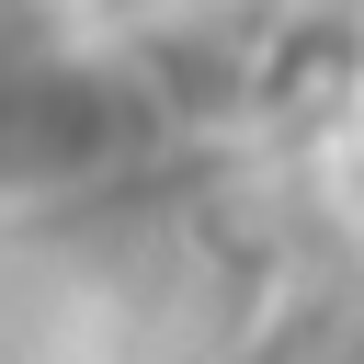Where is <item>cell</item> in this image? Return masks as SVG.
<instances>
[{
    "label": "cell",
    "instance_id": "1",
    "mask_svg": "<svg viewBox=\"0 0 364 364\" xmlns=\"http://www.w3.org/2000/svg\"><path fill=\"white\" fill-rule=\"evenodd\" d=\"M250 125L262 136H330L353 102H364V0H307L262 34L250 57Z\"/></svg>",
    "mask_w": 364,
    "mask_h": 364
}]
</instances>
